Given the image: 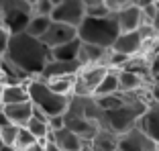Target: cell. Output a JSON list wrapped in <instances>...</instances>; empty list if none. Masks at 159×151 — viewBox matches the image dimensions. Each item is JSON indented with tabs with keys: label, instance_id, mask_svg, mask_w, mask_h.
Listing matches in <instances>:
<instances>
[{
	"label": "cell",
	"instance_id": "2e32d148",
	"mask_svg": "<svg viewBox=\"0 0 159 151\" xmlns=\"http://www.w3.org/2000/svg\"><path fill=\"white\" fill-rule=\"evenodd\" d=\"M2 110H4V114L8 117V121L12 125L25 127L33 117V102L27 100V102H16V104H4Z\"/></svg>",
	"mask_w": 159,
	"mask_h": 151
},
{
	"label": "cell",
	"instance_id": "cb8c5ba5",
	"mask_svg": "<svg viewBox=\"0 0 159 151\" xmlns=\"http://www.w3.org/2000/svg\"><path fill=\"white\" fill-rule=\"evenodd\" d=\"M43 80V78H41ZM49 84V88L53 92L61 96H74V90H75V78H53V80H45Z\"/></svg>",
	"mask_w": 159,
	"mask_h": 151
},
{
	"label": "cell",
	"instance_id": "8fae6325",
	"mask_svg": "<svg viewBox=\"0 0 159 151\" xmlns=\"http://www.w3.org/2000/svg\"><path fill=\"white\" fill-rule=\"evenodd\" d=\"M145 39L141 35V31H129V33H120L118 39L114 41L112 49L118 53H125L129 57H137L145 51Z\"/></svg>",
	"mask_w": 159,
	"mask_h": 151
},
{
	"label": "cell",
	"instance_id": "d6986e66",
	"mask_svg": "<svg viewBox=\"0 0 159 151\" xmlns=\"http://www.w3.org/2000/svg\"><path fill=\"white\" fill-rule=\"evenodd\" d=\"M118 82H120V92H129V94H137L145 88V78L143 74L135 70H118Z\"/></svg>",
	"mask_w": 159,
	"mask_h": 151
},
{
	"label": "cell",
	"instance_id": "4316f807",
	"mask_svg": "<svg viewBox=\"0 0 159 151\" xmlns=\"http://www.w3.org/2000/svg\"><path fill=\"white\" fill-rule=\"evenodd\" d=\"M53 2L51 0H39L37 4L33 6V14H41V16H51L53 14Z\"/></svg>",
	"mask_w": 159,
	"mask_h": 151
},
{
	"label": "cell",
	"instance_id": "44dd1931",
	"mask_svg": "<svg viewBox=\"0 0 159 151\" xmlns=\"http://www.w3.org/2000/svg\"><path fill=\"white\" fill-rule=\"evenodd\" d=\"M29 98V88L27 84H8L4 86L2 92V106L4 104H16V102H27Z\"/></svg>",
	"mask_w": 159,
	"mask_h": 151
},
{
	"label": "cell",
	"instance_id": "4fadbf2b",
	"mask_svg": "<svg viewBox=\"0 0 159 151\" xmlns=\"http://www.w3.org/2000/svg\"><path fill=\"white\" fill-rule=\"evenodd\" d=\"M116 14V21H118V27H120V33H129V31H139L143 25H145V16H143V8L137 4H131L126 8L118 10Z\"/></svg>",
	"mask_w": 159,
	"mask_h": 151
},
{
	"label": "cell",
	"instance_id": "d6a6232c",
	"mask_svg": "<svg viewBox=\"0 0 159 151\" xmlns=\"http://www.w3.org/2000/svg\"><path fill=\"white\" fill-rule=\"evenodd\" d=\"M135 4H137V6H141V8H147V6L157 4V0H135Z\"/></svg>",
	"mask_w": 159,
	"mask_h": 151
},
{
	"label": "cell",
	"instance_id": "74e56055",
	"mask_svg": "<svg viewBox=\"0 0 159 151\" xmlns=\"http://www.w3.org/2000/svg\"><path fill=\"white\" fill-rule=\"evenodd\" d=\"M51 2H53V6H57V4H61L63 0H51Z\"/></svg>",
	"mask_w": 159,
	"mask_h": 151
},
{
	"label": "cell",
	"instance_id": "8992f818",
	"mask_svg": "<svg viewBox=\"0 0 159 151\" xmlns=\"http://www.w3.org/2000/svg\"><path fill=\"white\" fill-rule=\"evenodd\" d=\"M33 16V8L27 0H0V25L10 33H23Z\"/></svg>",
	"mask_w": 159,
	"mask_h": 151
},
{
	"label": "cell",
	"instance_id": "ba28073f",
	"mask_svg": "<svg viewBox=\"0 0 159 151\" xmlns=\"http://www.w3.org/2000/svg\"><path fill=\"white\" fill-rule=\"evenodd\" d=\"M86 16H88V6H86L84 0H63L61 4H57L53 8L51 14L53 21L71 25V27H80Z\"/></svg>",
	"mask_w": 159,
	"mask_h": 151
},
{
	"label": "cell",
	"instance_id": "5bb4252c",
	"mask_svg": "<svg viewBox=\"0 0 159 151\" xmlns=\"http://www.w3.org/2000/svg\"><path fill=\"white\" fill-rule=\"evenodd\" d=\"M137 127L145 133V135H149L155 143H159V104L157 102L147 104V110L141 114Z\"/></svg>",
	"mask_w": 159,
	"mask_h": 151
},
{
	"label": "cell",
	"instance_id": "d590c367",
	"mask_svg": "<svg viewBox=\"0 0 159 151\" xmlns=\"http://www.w3.org/2000/svg\"><path fill=\"white\" fill-rule=\"evenodd\" d=\"M84 2H86V6H88V8H90V6H98V4H104V0H84Z\"/></svg>",
	"mask_w": 159,
	"mask_h": 151
},
{
	"label": "cell",
	"instance_id": "836d02e7",
	"mask_svg": "<svg viewBox=\"0 0 159 151\" xmlns=\"http://www.w3.org/2000/svg\"><path fill=\"white\" fill-rule=\"evenodd\" d=\"M25 151H45V143H43V141H37L35 145H31L29 149H25Z\"/></svg>",
	"mask_w": 159,
	"mask_h": 151
},
{
	"label": "cell",
	"instance_id": "9c48e42d",
	"mask_svg": "<svg viewBox=\"0 0 159 151\" xmlns=\"http://www.w3.org/2000/svg\"><path fill=\"white\" fill-rule=\"evenodd\" d=\"M118 149L120 151H159V143H155L149 135H145L139 127H135L118 137Z\"/></svg>",
	"mask_w": 159,
	"mask_h": 151
},
{
	"label": "cell",
	"instance_id": "6da1fadb",
	"mask_svg": "<svg viewBox=\"0 0 159 151\" xmlns=\"http://www.w3.org/2000/svg\"><path fill=\"white\" fill-rule=\"evenodd\" d=\"M4 59L19 67L31 78H39L45 70V66L51 59V49L47 47L41 39L29 33H12L8 41V49L4 53Z\"/></svg>",
	"mask_w": 159,
	"mask_h": 151
},
{
	"label": "cell",
	"instance_id": "603a6c76",
	"mask_svg": "<svg viewBox=\"0 0 159 151\" xmlns=\"http://www.w3.org/2000/svg\"><path fill=\"white\" fill-rule=\"evenodd\" d=\"M51 23H53L51 16H41V14H33V16H31V21H29V25H27V29H25V33L33 35V37H37V39H41L43 35L47 33V29L51 27Z\"/></svg>",
	"mask_w": 159,
	"mask_h": 151
},
{
	"label": "cell",
	"instance_id": "7402d4cb",
	"mask_svg": "<svg viewBox=\"0 0 159 151\" xmlns=\"http://www.w3.org/2000/svg\"><path fill=\"white\" fill-rule=\"evenodd\" d=\"M80 47H82V41H80V37H78L70 43H63L59 47L51 49V57L53 59H63V62H78Z\"/></svg>",
	"mask_w": 159,
	"mask_h": 151
},
{
	"label": "cell",
	"instance_id": "f35d334b",
	"mask_svg": "<svg viewBox=\"0 0 159 151\" xmlns=\"http://www.w3.org/2000/svg\"><path fill=\"white\" fill-rule=\"evenodd\" d=\"M80 151H92V149H90V147H88V145H86V147H84V149H80Z\"/></svg>",
	"mask_w": 159,
	"mask_h": 151
},
{
	"label": "cell",
	"instance_id": "52a82bcc",
	"mask_svg": "<svg viewBox=\"0 0 159 151\" xmlns=\"http://www.w3.org/2000/svg\"><path fill=\"white\" fill-rule=\"evenodd\" d=\"M110 67L106 66H86L82 67L78 76H75V90L74 94L78 96H94L96 88L100 86V82L104 80V76L108 74Z\"/></svg>",
	"mask_w": 159,
	"mask_h": 151
},
{
	"label": "cell",
	"instance_id": "5b68a950",
	"mask_svg": "<svg viewBox=\"0 0 159 151\" xmlns=\"http://www.w3.org/2000/svg\"><path fill=\"white\" fill-rule=\"evenodd\" d=\"M27 88H29V98H31L33 106L37 110H41L47 118L66 114L71 96H61V94H57V92H53V90L49 88V84H47L45 80H41V78L29 80Z\"/></svg>",
	"mask_w": 159,
	"mask_h": 151
},
{
	"label": "cell",
	"instance_id": "9a60e30c",
	"mask_svg": "<svg viewBox=\"0 0 159 151\" xmlns=\"http://www.w3.org/2000/svg\"><path fill=\"white\" fill-rule=\"evenodd\" d=\"M108 53L110 49H104L98 47V45H92V43H82L80 47V55H78V62L82 66H106L108 62ZM108 67V66H106Z\"/></svg>",
	"mask_w": 159,
	"mask_h": 151
},
{
	"label": "cell",
	"instance_id": "ab89813d",
	"mask_svg": "<svg viewBox=\"0 0 159 151\" xmlns=\"http://www.w3.org/2000/svg\"><path fill=\"white\" fill-rule=\"evenodd\" d=\"M114 151H120V149H114Z\"/></svg>",
	"mask_w": 159,
	"mask_h": 151
},
{
	"label": "cell",
	"instance_id": "1f68e13d",
	"mask_svg": "<svg viewBox=\"0 0 159 151\" xmlns=\"http://www.w3.org/2000/svg\"><path fill=\"white\" fill-rule=\"evenodd\" d=\"M43 143H45V151H63V149H61V147L57 145L55 141H53V135H51L49 139H45Z\"/></svg>",
	"mask_w": 159,
	"mask_h": 151
},
{
	"label": "cell",
	"instance_id": "d4e9b609",
	"mask_svg": "<svg viewBox=\"0 0 159 151\" xmlns=\"http://www.w3.org/2000/svg\"><path fill=\"white\" fill-rule=\"evenodd\" d=\"M35 143H37V137H35V135L29 131L27 127H20L19 135H16V143H14V149H16V151H25V149H29L31 145H35Z\"/></svg>",
	"mask_w": 159,
	"mask_h": 151
},
{
	"label": "cell",
	"instance_id": "30bf717a",
	"mask_svg": "<svg viewBox=\"0 0 159 151\" xmlns=\"http://www.w3.org/2000/svg\"><path fill=\"white\" fill-rule=\"evenodd\" d=\"M78 39V27H71V25H66V23H57L53 21L51 27L47 29V33L41 37V41L45 43L49 49H55L63 43H70Z\"/></svg>",
	"mask_w": 159,
	"mask_h": 151
},
{
	"label": "cell",
	"instance_id": "484cf974",
	"mask_svg": "<svg viewBox=\"0 0 159 151\" xmlns=\"http://www.w3.org/2000/svg\"><path fill=\"white\" fill-rule=\"evenodd\" d=\"M19 131H20V127H19V125H12V123L6 125V127H2V129H0V143H2V145L14 147Z\"/></svg>",
	"mask_w": 159,
	"mask_h": 151
},
{
	"label": "cell",
	"instance_id": "ac0fdd59",
	"mask_svg": "<svg viewBox=\"0 0 159 151\" xmlns=\"http://www.w3.org/2000/svg\"><path fill=\"white\" fill-rule=\"evenodd\" d=\"M118 137L120 135H116L114 131L100 127L98 133L92 137V141L88 143V147L92 151H114V149H118Z\"/></svg>",
	"mask_w": 159,
	"mask_h": 151
},
{
	"label": "cell",
	"instance_id": "ffe728a7",
	"mask_svg": "<svg viewBox=\"0 0 159 151\" xmlns=\"http://www.w3.org/2000/svg\"><path fill=\"white\" fill-rule=\"evenodd\" d=\"M120 92V82H118V70H108V74L104 76V80L100 82V86L94 92V98H102V96H110Z\"/></svg>",
	"mask_w": 159,
	"mask_h": 151
},
{
	"label": "cell",
	"instance_id": "83f0119b",
	"mask_svg": "<svg viewBox=\"0 0 159 151\" xmlns=\"http://www.w3.org/2000/svg\"><path fill=\"white\" fill-rule=\"evenodd\" d=\"M10 31L4 27V25H0V57H4L6 49H8V41H10Z\"/></svg>",
	"mask_w": 159,
	"mask_h": 151
},
{
	"label": "cell",
	"instance_id": "e575fe53",
	"mask_svg": "<svg viewBox=\"0 0 159 151\" xmlns=\"http://www.w3.org/2000/svg\"><path fill=\"white\" fill-rule=\"evenodd\" d=\"M6 125H10V121H8V117L4 114L2 106H0V129H2V127H6Z\"/></svg>",
	"mask_w": 159,
	"mask_h": 151
},
{
	"label": "cell",
	"instance_id": "e0dca14e",
	"mask_svg": "<svg viewBox=\"0 0 159 151\" xmlns=\"http://www.w3.org/2000/svg\"><path fill=\"white\" fill-rule=\"evenodd\" d=\"M51 135H53V141H55L63 151H80V149H84V147L88 145L78 133H74L67 127L59 129V131H53Z\"/></svg>",
	"mask_w": 159,
	"mask_h": 151
},
{
	"label": "cell",
	"instance_id": "7a4b0ae2",
	"mask_svg": "<svg viewBox=\"0 0 159 151\" xmlns=\"http://www.w3.org/2000/svg\"><path fill=\"white\" fill-rule=\"evenodd\" d=\"M102 117H104V108L94 96H78V94L71 96L70 106L63 114L66 127L78 133L86 143L92 141V137L102 127Z\"/></svg>",
	"mask_w": 159,
	"mask_h": 151
},
{
	"label": "cell",
	"instance_id": "277c9868",
	"mask_svg": "<svg viewBox=\"0 0 159 151\" xmlns=\"http://www.w3.org/2000/svg\"><path fill=\"white\" fill-rule=\"evenodd\" d=\"M147 104H149V100H145L139 92V94H135L131 100H126L125 104H120L116 108L104 110L102 127L114 131L116 135H122V133L131 131V129L137 127L141 114L147 110Z\"/></svg>",
	"mask_w": 159,
	"mask_h": 151
},
{
	"label": "cell",
	"instance_id": "7c38bea8",
	"mask_svg": "<svg viewBox=\"0 0 159 151\" xmlns=\"http://www.w3.org/2000/svg\"><path fill=\"white\" fill-rule=\"evenodd\" d=\"M82 63L80 62H63V59H49V63L45 66L43 74L39 78L43 80H53V78H75L82 71Z\"/></svg>",
	"mask_w": 159,
	"mask_h": 151
},
{
	"label": "cell",
	"instance_id": "4dcf8cb0",
	"mask_svg": "<svg viewBox=\"0 0 159 151\" xmlns=\"http://www.w3.org/2000/svg\"><path fill=\"white\" fill-rule=\"evenodd\" d=\"M49 127H51V133H53V131H59V129L66 127V118H63V114L49 118Z\"/></svg>",
	"mask_w": 159,
	"mask_h": 151
},
{
	"label": "cell",
	"instance_id": "f546056e",
	"mask_svg": "<svg viewBox=\"0 0 159 151\" xmlns=\"http://www.w3.org/2000/svg\"><path fill=\"white\" fill-rule=\"evenodd\" d=\"M108 14H112V10L108 8L106 4H98V6H90V8H88V16H96V19H100V16H108Z\"/></svg>",
	"mask_w": 159,
	"mask_h": 151
},
{
	"label": "cell",
	"instance_id": "f1b7e54d",
	"mask_svg": "<svg viewBox=\"0 0 159 151\" xmlns=\"http://www.w3.org/2000/svg\"><path fill=\"white\" fill-rule=\"evenodd\" d=\"M104 4L112 10V12H118V10L126 8V6L135 4V0H104Z\"/></svg>",
	"mask_w": 159,
	"mask_h": 151
},
{
	"label": "cell",
	"instance_id": "3957f363",
	"mask_svg": "<svg viewBox=\"0 0 159 151\" xmlns=\"http://www.w3.org/2000/svg\"><path fill=\"white\" fill-rule=\"evenodd\" d=\"M120 35L116 14H108V16H86L84 23L78 27V37L82 43H92L104 49H112L114 41Z\"/></svg>",
	"mask_w": 159,
	"mask_h": 151
},
{
	"label": "cell",
	"instance_id": "8d00e7d4",
	"mask_svg": "<svg viewBox=\"0 0 159 151\" xmlns=\"http://www.w3.org/2000/svg\"><path fill=\"white\" fill-rule=\"evenodd\" d=\"M37 2H39V0H27V4H29V6H31V8H33V6H35V4H37Z\"/></svg>",
	"mask_w": 159,
	"mask_h": 151
}]
</instances>
